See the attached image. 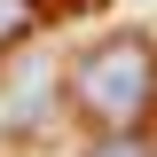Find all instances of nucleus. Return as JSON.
I'll use <instances>...</instances> for the list:
<instances>
[{
	"mask_svg": "<svg viewBox=\"0 0 157 157\" xmlns=\"http://www.w3.org/2000/svg\"><path fill=\"white\" fill-rule=\"evenodd\" d=\"M71 110L94 126V134H141L157 110V47L141 32H118L102 39V47H86V55L71 63Z\"/></svg>",
	"mask_w": 157,
	"mask_h": 157,
	"instance_id": "1",
	"label": "nucleus"
},
{
	"mask_svg": "<svg viewBox=\"0 0 157 157\" xmlns=\"http://www.w3.org/2000/svg\"><path fill=\"white\" fill-rule=\"evenodd\" d=\"M32 24H39V8H32V0H0V55H8Z\"/></svg>",
	"mask_w": 157,
	"mask_h": 157,
	"instance_id": "2",
	"label": "nucleus"
},
{
	"mask_svg": "<svg viewBox=\"0 0 157 157\" xmlns=\"http://www.w3.org/2000/svg\"><path fill=\"white\" fill-rule=\"evenodd\" d=\"M94 157H157V149H149L141 134H102V141H94Z\"/></svg>",
	"mask_w": 157,
	"mask_h": 157,
	"instance_id": "3",
	"label": "nucleus"
}]
</instances>
